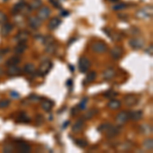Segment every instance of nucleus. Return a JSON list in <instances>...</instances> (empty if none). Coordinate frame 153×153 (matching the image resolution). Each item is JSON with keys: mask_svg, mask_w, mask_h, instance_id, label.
<instances>
[{"mask_svg": "<svg viewBox=\"0 0 153 153\" xmlns=\"http://www.w3.org/2000/svg\"><path fill=\"white\" fill-rule=\"evenodd\" d=\"M29 35H30V34L27 32V31H21V32L15 36L14 39L19 42H26L27 39H28V37H29Z\"/></svg>", "mask_w": 153, "mask_h": 153, "instance_id": "14", "label": "nucleus"}, {"mask_svg": "<svg viewBox=\"0 0 153 153\" xmlns=\"http://www.w3.org/2000/svg\"><path fill=\"white\" fill-rule=\"evenodd\" d=\"M83 128H84V123H83L82 120H79L75 125L73 126V128H71V131L74 133H79L81 132L83 130Z\"/></svg>", "mask_w": 153, "mask_h": 153, "instance_id": "18", "label": "nucleus"}, {"mask_svg": "<svg viewBox=\"0 0 153 153\" xmlns=\"http://www.w3.org/2000/svg\"><path fill=\"white\" fill-rule=\"evenodd\" d=\"M144 147L146 148V149H150L151 150L153 148V141L152 139H146L145 141H144Z\"/></svg>", "mask_w": 153, "mask_h": 153, "instance_id": "27", "label": "nucleus"}, {"mask_svg": "<svg viewBox=\"0 0 153 153\" xmlns=\"http://www.w3.org/2000/svg\"><path fill=\"white\" fill-rule=\"evenodd\" d=\"M97 113V110L96 109H93V110H89V111H87L86 113H85L84 115V118L85 120H90L91 118H93L95 114Z\"/></svg>", "mask_w": 153, "mask_h": 153, "instance_id": "26", "label": "nucleus"}, {"mask_svg": "<svg viewBox=\"0 0 153 153\" xmlns=\"http://www.w3.org/2000/svg\"><path fill=\"white\" fill-rule=\"evenodd\" d=\"M50 1V3H52L53 4V6L56 8H60V3L59 2H57L56 0H49Z\"/></svg>", "mask_w": 153, "mask_h": 153, "instance_id": "41", "label": "nucleus"}, {"mask_svg": "<svg viewBox=\"0 0 153 153\" xmlns=\"http://www.w3.org/2000/svg\"><path fill=\"white\" fill-rule=\"evenodd\" d=\"M27 44L25 43V42H19V44L15 46L14 48V52L17 53V54H22V53H24L25 51H26L27 49Z\"/></svg>", "mask_w": 153, "mask_h": 153, "instance_id": "17", "label": "nucleus"}, {"mask_svg": "<svg viewBox=\"0 0 153 153\" xmlns=\"http://www.w3.org/2000/svg\"><path fill=\"white\" fill-rule=\"evenodd\" d=\"M25 3L24 2H19V3H17L14 5V7H13V9H12V12H15L14 14H17V13H19V11H21L22 8H25Z\"/></svg>", "mask_w": 153, "mask_h": 153, "instance_id": "25", "label": "nucleus"}, {"mask_svg": "<svg viewBox=\"0 0 153 153\" xmlns=\"http://www.w3.org/2000/svg\"><path fill=\"white\" fill-rule=\"evenodd\" d=\"M110 1H118V0H110Z\"/></svg>", "mask_w": 153, "mask_h": 153, "instance_id": "48", "label": "nucleus"}, {"mask_svg": "<svg viewBox=\"0 0 153 153\" xmlns=\"http://www.w3.org/2000/svg\"><path fill=\"white\" fill-rule=\"evenodd\" d=\"M115 75V71H114L113 69H107L104 71V73H103V76H104V79H106V80H110V79H112Z\"/></svg>", "mask_w": 153, "mask_h": 153, "instance_id": "20", "label": "nucleus"}, {"mask_svg": "<svg viewBox=\"0 0 153 153\" xmlns=\"http://www.w3.org/2000/svg\"><path fill=\"white\" fill-rule=\"evenodd\" d=\"M129 44L133 49L137 50V49H141L144 46V40L141 38H133L129 41Z\"/></svg>", "mask_w": 153, "mask_h": 153, "instance_id": "3", "label": "nucleus"}, {"mask_svg": "<svg viewBox=\"0 0 153 153\" xmlns=\"http://www.w3.org/2000/svg\"><path fill=\"white\" fill-rule=\"evenodd\" d=\"M5 1H6V0H5Z\"/></svg>", "mask_w": 153, "mask_h": 153, "instance_id": "50", "label": "nucleus"}, {"mask_svg": "<svg viewBox=\"0 0 153 153\" xmlns=\"http://www.w3.org/2000/svg\"><path fill=\"white\" fill-rule=\"evenodd\" d=\"M21 62V58L19 57V56H12V57L8 58L7 60H6L5 64L7 66H17V64Z\"/></svg>", "mask_w": 153, "mask_h": 153, "instance_id": "16", "label": "nucleus"}, {"mask_svg": "<svg viewBox=\"0 0 153 153\" xmlns=\"http://www.w3.org/2000/svg\"><path fill=\"white\" fill-rule=\"evenodd\" d=\"M69 121H66V123H64V129H66V126H69Z\"/></svg>", "mask_w": 153, "mask_h": 153, "instance_id": "46", "label": "nucleus"}, {"mask_svg": "<svg viewBox=\"0 0 153 153\" xmlns=\"http://www.w3.org/2000/svg\"><path fill=\"white\" fill-rule=\"evenodd\" d=\"M109 126H110V123H103V125H101L100 127H99V129H98V131H100V132H103V133H105L106 132V130L109 128Z\"/></svg>", "mask_w": 153, "mask_h": 153, "instance_id": "37", "label": "nucleus"}, {"mask_svg": "<svg viewBox=\"0 0 153 153\" xmlns=\"http://www.w3.org/2000/svg\"><path fill=\"white\" fill-rule=\"evenodd\" d=\"M0 62H1V57H0Z\"/></svg>", "mask_w": 153, "mask_h": 153, "instance_id": "49", "label": "nucleus"}, {"mask_svg": "<svg viewBox=\"0 0 153 153\" xmlns=\"http://www.w3.org/2000/svg\"><path fill=\"white\" fill-rule=\"evenodd\" d=\"M87 102H88V98L87 97H85L84 99H83L82 101L80 102V104H79V107H80L82 110H84V109H86V105H87Z\"/></svg>", "mask_w": 153, "mask_h": 153, "instance_id": "33", "label": "nucleus"}, {"mask_svg": "<svg viewBox=\"0 0 153 153\" xmlns=\"http://www.w3.org/2000/svg\"><path fill=\"white\" fill-rule=\"evenodd\" d=\"M31 99H33V100H39L40 98L36 95H31Z\"/></svg>", "mask_w": 153, "mask_h": 153, "instance_id": "45", "label": "nucleus"}, {"mask_svg": "<svg viewBox=\"0 0 153 153\" xmlns=\"http://www.w3.org/2000/svg\"><path fill=\"white\" fill-rule=\"evenodd\" d=\"M69 67H71V71H74V66H69Z\"/></svg>", "mask_w": 153, "mask_h": 153, "instance_id": "47", "label": "nucleus"}, {"mask_svg": "<svg viewBox=\"0 0 153 153\" xmlns=\"http://www.w3.org/2000/svg\"><path fill=\"white\" fill-rule=\"evenodd\" d=\"M90 69V60L87 57H81L79 59V69L81 73H86Z\"/></svg>", "mask_w": 153, "mask_h": 153, "instance_id": "1", "label": "nucleus"}, {"mask_svg": "<svg viewBox=\"0 0 153 153\" xmlns=\"http://www.w3.org/2000/svg\"><path fill=\"white\" fill-rule=\"evenodd\" d=\"M42 24V21L39 19L38 17H29V25H30L31 28L33 29H38Z\"/></svg>", "mask_w": 153, "mask_h": 153, "instance_id": "7", "label": "nucleus"}, {"mask_svg": "<svg viewBox=\"0 0 153 153\" xmlns=\"http://www.w3.org/2000/svg\"><path fill=\"white\" fill-rule=\"evenodd\" d=\"M56 49V46L53 44H49V45H46V51H48V52H51L53 53L55 51Z\"/></svg>", "mask_w": 153, "mask_h": 153, "instance_id": "38", "label": "nucleus"}, {"mask_svg": "<svg viewBox=\"0 0 153 153\" xmlns=\"http://www.w3.org/2000/svg\"><path fill=\"white\" fill-rule=\"evenodd\" d=\"M41 106H42V108L45 110V111L49 112L51 110V108L53 107V102H52V101L47 100V99H46V100H43V102H42Z\"/></svg>", "mask_w": 153, "mask_h": 153, "instance_id": "19", "label": "nucleus"}, {"mask_svg": "<svg viewBox=\"0 0 153 153\" xmlns=\"http://www.w3.org/2000/svg\"><path fill=\"white\" fill-rule=\"evenodd\" d=\"M13 29V26L11 24H8V22H4L3 26L1 28V35L2 36H7Z\"/></svg>", "mask_w": 153, "mask_h": 153, "instance_id": "12", "label": "nucleus"}, {"mask_svg": "<svg viewBox=\"0 0 153 153\" xmlns=\"http://www.w3.org/2000/svg\"><path fill=\"white\" fill-rule=\"evenodd\" d=\"M92 49H93V51H95V52H97V53H103L106 51L107 46H106V44H104L103 42L97 41V42H94V43L92 44Z\"/></svg>", "mask_w": 153, "mask_h": 153, "instance_id": "2", "label": "nucleus"}, {"mask_svg": "<svg viewBox=\"0 0 153 153\" xmlns=\"http://www.w3.org/2000/svg\"><path fill=\"white\" fill-rule=\"evenodd\" d=\"M50 13H51V10L49 9L47 6H43L42 8H40L39 12H38V17H39L41 21H45V19L49 17Z\"/></svg>", "mask_w": 153, "mask_h": 153, "instance_id": "4", "label": "nucleus"}, {"mask_svg": "<svg viewBox=\"0 0 153 153\" xmlns=\"http://www.w3.org/2000/svg\"><path fill=\"white\" fill-rule=\"evenodd\" d=\"M71 85H73V81L69 79V80H67L66 81V86H69V87H71Z\"/></svg>", "mask_w": 153, "mask_h": 153, "instance_id": "43", "label": "nucleus"}, {"mask_svg": "<svg viewBox=\"0 0 153 153\" xmlns=\"http://www.w3.org/2000/svg\"><path fill=\"white\" fill-rule=\"evenodd\" d=\"M108 107L111 109H118L121 107V102L118 100H111L108 103Z\"/></svg>", "mask_w": 153, "mask_h": 153, "instance_id": "23", "label": "nucleus"}, {"mask_svg": "<svg viewBox=\"0 0 153 153\" xmlns=\"http://www.w3.org/2000/svg\"><path fill=\"white\" fill-rule=\"evenodd\" d=\"M60 22H61V21H60L58 17H52V19H50V22H49V24H48V29L49 30H51V31L55 30V29L60 25Z\"/></svg>", "mask_w": 153, "mask_h": 153, "instance_id": "15", "label": "nucleus"}, {"mask_svg": "<svg viewBox=\"0 0 153 153\" xmlns=\"http://www.w3.org/2000/svg\"><path fill=\"white\" fill-rule=\"evenodd\" d=\"M13 149H14V148H13L12 145H10V144H6V145L4 146V148H3V152H5V153L12 152Z\"/></svg>", "mask_w": 153, "mask_h": 153, "instance_id": "36", "label": "nucleus"}, {"mask_svg": "<svg viewBox=\"0 0 153 153\" xmlns=\"http://www.w3.org/2000/svg\"><path fill=\"white\" fill-rule=\"evenodd\" d=\"M76 144L79 146V147L84 148L88 145V142L86 140H84V139H78V140H76Z\"/></svg>", "mask_w": 153, "mask_h": 153, "instance_id": "28", "label": "nucleus"}, {"mask_svg": "<svg viewBox=\"0 0 153 153\" xmlns=\"http://www.w3.org/2000/svg\"><path fill=\"white\" fill-rule=\"evenodd\" d=\"M53 42H54V39H53V37H51V36H47L46 38L43 39V43L45 45H49V44L53 43Z\"/></svg>", "mask_w": 153, "mask_h": 153, "instance_id": "30", "label": "nucleus"}, {"mask_svg": "<svg viewBox=\"0 0 153 153\" xmlns=\"http://www.w3.org/2000/svg\"><path fill=\"white\" fill-rule=\"evenodd\" d=\"M41 4H42L41 0H36V1H34L32 3L31 8H32V9H37V8H39L40 6H41Z\"/></svg>", "mask_w": 153, "mask_h": 153, "instance_id": "34", "label": "nucleus"}, {"mask_svg": "<svg viewBox=\"0 0 153 153\" xmlns=\"http://www.w3.org/2000/svg\"><path fill=\"white\" fill-rule=\"evenodd\" d=\"M17 149L21 152H30L31 151V146L27 143H19L17 145Z\"/></svg>", "mask_w": 153, "mask_h": 153, "instance_id": "21", "label": "nucleus"}, {"mask_svg": "<svg viewBox=\"0 0 153 153\" xmlns=\"http://www.w3.org/2000/svg\"><path fill=\"white\" fill-rule=\"evenodd\" d=\"M116 95H118V93L114 92V91H112V90H109V91H107L104 93V97H108V98H112Z\"/></svg>", "mask_w": 153, "mask_h": 153, "instance_id": "31", "label": "nucleus"}, {"mask_svg": "<svg viewBox=\"0 0 153 153\" xmlns=\"http://www.w3.org/2000/svg\"><path fill=\"white\" fill-rule=\"evenodd\" d=\"M10 97L13 98V99H17V98L19 97V94L17 93V92H15V91H11L10 92Z\"/></svg>", "mask_w": 153, "mask_h": 153, "instance_id": "40", "label": "nucleus"}, {"mask_svg": "<svg viewBox=\"0 0 153 153\" xmlns=\"http://www.w3.org/2000/svg\"><path fill=\"white\" fill-rule=\"evenodd\" d=\"M8 51H9L8 49H2V50H0V57L3 56V55H5V53H7Z\"/></svg>", "mask_w": 153, "mask_h": 153, "instance_id": "42", "label": "nucleus"}, {"mask_svg": "<svg viewBox=\"0 0 153 153\" xmlns=\"http://www.w3.org/2000/svg\"><path fill=\"white\" fill-rule=\"evenodd\" d=\"M123 101H125V103L128 105V106H131V105H135L137 102H138V98H137L135 95H128L125 97Z\"/></svg>", "mask_w": 153, "mask_h": 153, "instance_id": "11", "label": "nucleus"}, {"mask_svg": "<svg viewBox=\"0 0 153 153\" xmlns=\"http://www.w3.org/2000/svg\"><path fill=\"white\" fill-rule=\"evenodd\" d=\"M110 55H111L112 58L114 59H120L123 55V49L121 48L120 46H116V47H113L110 51Z\"/></svg>", "mask_w": 153, "mask_h": 153, "instance_id": "8", "label": "nucleus"}, {"mask_svg": "<svg viewBox=\"0 0 153 153\" xmlns=\"http://www.w3.org/2000/svg\"><path fill=\"white\" fill-rule=\"evenodd\" d=\"M6 19H7V17H6L5 13H3L2 11H0V24H2V22H5Z\"/></svg>", "mask_w": 153, "mask_h": 153, "instance_id": "39", "label": "nucleus"}, {"mask_svg": "<svg viewBox=\"0 0 153 153\" xmlns=\"http://www.w3.org/2000/svg\"><path fill=\"white\" fill-rule=\"evenodd\" d=\"M52 67V64L49 61H45L43 64H41L40 66V69H39V75L41 76H44L46 74H48V71H50V69Z\"/></svg>", "mask_w": 153, "mask_h": 153, "instance_id": "6", "label": "nucleus"}, {"mask_svg": "<svg viewBox=\"0 0 153 153\" xmlns=\"http://www.w3.org/2000/svg\"><path fill=\"white\" fill-rule=\"evenodd\" d=\"M10 104V101L9 100H1L0 101V108H6V107H8Z\"/></svg>", "mask_w": 153, "mask_h": 153, "instance_id": "32", "label": "nucleus"}, {"mask_svg": "<svg viewBox=\"0 0 153 153\" xmlns=\"http://www.w3.org/2000/svg\"><path fill=\"white\" fill-rule=\"evenodd\" d=\"M127 7V4L126 3H118L116 5L113 6V10H121V9H125Z\"/></svg>", "mask_w": 153, "mask_h": 153, "instance_id": "35", "label": "nucleus"}, {"mask_svg": "<svg viewBox=\"0 0 153 153\" xmlns=\"http://www.w3.org/2000/svg\"><path fill=\"white\" fill-rule=\"evenodd\" d=\"M35 71H36V69L33 64H27L26 66H24V71L27 74H33V73H35Z\"/></svg>", "mask_w": 153, "mask_h": 153, "instance_id": "22", "label": "nucleus"}, {"mask_svg": "<svg viewBox=\"0 0 153 153\" xmlns=\"http://www.w3.org/2000/svg\"><path fill=\"white\" fill-rule=\"evenodd\" d=\"M69 14V11H66V10H64V11L61 12V15H62V17H67Z\"/></svg>", "mask_w": 153, "mask_h": 153, "instance_id": "44", "label": "nucleus"}, {"mask_svg": "<svg viewBox=\"0 0 153 153\" xmlns=\"http://www.w3.org/2000/svg\"><path fill=\"white\" fill-rule=\"evenodd\" d=\"M105 133H106L107 137H110V138H112V137L116 136V135L120 133V128H118V127H114V126L110 125L109 128L106 130V132H105Z\"/></svg>", "mask_w": 153, "mask_h": 153, "instance_id": "9", "label": "nucleus"}, {"mask_svg": "<svg viewBox=\"0 0 153 153\" xmlns=\"http://www.w3.org/2000/svg\"><path fill=\"white\" fill-rule=\"evenodd\" d=\"M95 79H96V73H95V71H90V73L87 75V76H86V81H85L84 83L86 84V83L93 82V81H95Z\"/></svg>", "mask_w": 153, "mask_h": 153, "instance_id": "24", "label": "nucleus"}, {"mask_svg": "<svg viewBox=\"0 0 153 153\" xmlns=\"http://www.w3.org/2000/svg\"><path fill=\"white\" fill-rule=\"evenodd\" d=\"M129 118V113L127 111H121L120 113L116 115V123L118 125H123L125 123H127Z\"/></svg>", "mask_w": 153, "mask_h": 153, "instance_id": "5", "label": "nucleus"}, {"mask_svg": "<svg viewBox=\"0 0 153 153\" xmlns=\"http://www.w3.org/2000/svg\"><path fill=\"white\" fill-rule=\"evenodd\" d=\"M143 116V111L142 110H134L129 113V118H131L133 121H139L141 120Z\"/></svg>", "mask_w": 153, "mask_h": 153, "instance_id": "10", "label": "nucleus"}, {"mask_svg": "<svg viewBox=\"0 0 153 153\" xmlns=\"http://www.w3.org/2000/svg\"><path fill=\"white\" fill-rule=\"evenodd\" d=\"M21 74V69H19L17 66H8V69H7V75L10 76H17Z\"/></svg>", "mask_w": 153, "mask_h": 153, "instance_id": "13", "label": "nucleus"}, {"mask_svg": "<svg viewBox=\"0 0 153 153\" xmlns=\"http://www.w3.org/2000/svg\"><path fill=\"white\" fill-rule=\"evenodd\" d=\"M17 120H19L17 121H19V123H29V121H30V118H29L25 113H22L21 115L19 116Z\"/></svg>", "mask_w": 153, "mask_h": 153, "instance_id": "29", "label": "nucleus"}]
</instances>
